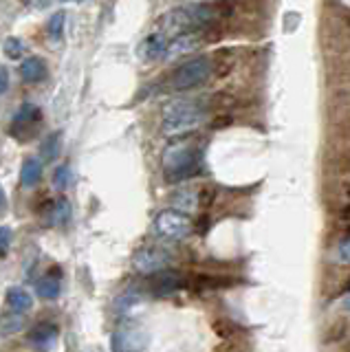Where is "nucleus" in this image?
<instances>
[{"instance_id":"1","label":"nucleus","mask_w":350,"mask_h":352,"mask_svg":"<svg viewBox=\"0 0 350 352\" xmlns=\"http://www.w3.org/2000/svg\"><path fill=\"white\" fill-rule=\"evenodd\" d=\"M205 110L196 106L192 99H179L172 102L163 110V124L161 132L170 139H183L192 135L205 124Z\"/></svg>"},{"instance_id":"2","label":"nucleus","mask_w":350,"mask_h":352,"mask_svg":"<svg viewBox=\"0 0 350 352\" xmlns=\"http://www.w3.org/2000/svg\"><path fill=\"white\" fill-rule=\"evenodd\" d=\"M214 20V9L207 7L205 3H196V5H185V7H177L170 9L166 16L159 20L161 25V33H185L192 29H201L207 22Z\"/></svg>"},{"instance_id":"3","label":"nucleus","mask_w":350,"mask_h":352,"mask_svg":"<svg viewBox=\"0 0 350 352\" xmlns=\"http://www.w3.org/2000/svg\"><path fill=\"white\" fill-rule=\"evenodd\" d=\"M199 168V150L190 141H174L172 146L163 152V170H166L168 181H183L192 176Z\"/></svg>"},{"instance_id":"4","label":"nucleus","mask_w":350,"mask_h":352,"mask_svg":"<svg viewBox=\"0 0 350 352\" xmlns=\"http://www.w3.org/2000/svg\"><path fill=\"white\" fill-rule=\"evenodd\" d=\"M152 229L163 240H183L192 234L194 225L188 214H181L177 209H163V212L157 214Z\"/></svg>"},{"instance_id":"5","label":"nucleus","mask_w":350,"mask_h":352,"mask_svg":"<svg viewBox=\"0 0 350 352\" xmlns=\"http://www.w3.org/2000/svg\"><path fill=\"white\" fill-rule=\"evenodd\" d=\"M210 75H212L210 58H194L190 62L181 64L179 69L172 73L170 86L174 91H190V88L201 86Z\"/></svg>"},{"instance_id":"6","label":"nucleus","mask_w":350,"mask_h":352,"mask_svg":"<svg viewBox=\"0 0 350 352\" xmlns=\"http://www.w3.org/2000/svg\"><path fill=\"white\" fill-rule=\"evenodd\" d=\"M148 346H150L148 333L139 324H133V322H126L119 326L111 339L113 352H148Z\"/></svg>"},{"instance_id":"7","label":"nucleus","mask_w":350,"mask_h":352,"mask_svg":"<svg viewBox=\"0 0 350 352\" xmlns=\"http://www.w3.org/2000/svg\"><path fill=\"white\" fill-rule=\"evenodd\" d=\"M172 256L168 249L161 247H141L133 256V269L139 275H155L163 269H168Z\"/></svg>"},{"instance_id":"8","label":"nucleus","mask_w":350,"mask_h":352,"mask_svg":"<svg viewBox=\"0 0 350 352\" xmlns=\"http://www.w3.org/2000/svg\"><path fill=\"white\" fill-rule=\"evenodd\" d=\"M201 33L196 31H185V33H177L170 42H166V51H163V58H181V55H188L192 51H196L201 47Z\"/></svg>"},{"instance_id":"9","label":"nucleus","mask_w":350,"mask_h":352,"mask_svg":"<svg viewBox=\"0 0 350 352\" xmlns=\"http://www.w3.org/2000/svg\"><path fill=\"white\" fill-rule=\"evenodd\" d=\"M40 117H42V110L34 104H23L18 108V113L14 115V124H12V135L20 137H27L31 130H34L40 124Z\"/></svg>"},{"instance_id":"10","label":"nucleus","mask_w":350,"mask_h":352,"mask_svg":"<svg viewBox=\"0 0 350 352\" xmlns=\"http://www.w3.org/2000/svg\"><path fill=\"white\" fill-rule=\"evenodd\" d=\"M18 71H20V80L27 84H38L42 80H47V75H49L47 62L38 58V55H31V58L20 62Z\"/></svg>"},{"instance_id":"11","label":"nucleus","mask_w":350,"mask_h":352,"mask_svg":"<svg viewBox=\"0 0 350 352\" xmlns=\"http://www.w3.org/2000/svg\"><path fill=\"white\" fill-rule=\"evenodd\" d=\"M58 326L53 324V322H40L38 326L31 328V333H29V341L34 346L38 348H49L51 344H56V339H58Z\"/></svg>"},{"instance_id":"12","label":"nucleus","mask_w":350,"mask_h":352,"mask_svg":"<svg viewBox=\"0 0 350 352\" xmlns=\"http://www.w3.org/2000/svg\"><path fill=\"white\" fill-rule=\"evenodd\" d=\"M150 278H152V293H155V295H170L181 286L179 275L174 271H168V269L150 275Z\"/></svg>"},{"instance_id":"13","label":"nucleus","mask_w":350,"mask_h":352,"mask_svg":"<svg viewBox=\"0 0 350 352\" xmlns=\"http://www.w3.org/2000/svg\"><path fill=\"white\" fill-rule=\"evenodd\" d=\"M166 51V38H163V33H150V36L139 44V58L146 60V62H152L163 55Z\"/></svg>"},{"instance_id":"14","label":"nucleus","mask_w":350,"mask_h":352,"mask_svg":"<svg viewBox=\"0 0 350 352\" xmlns=\"http://www.w3.org/2000/svg\"><path fill=\"white\" fill-rule=\"evenodd\" d=\"M170 203L181 214H194L201 205V198H199V192H194V190H177L170 196Z\"/></svg>"},{"instance_id":"15","label":"nucleus","mask_w":350,"mask_h":352,"mask_svg":"<svg viewBox=\"0 0 350 352\" xmlns=\"http://www.w3.org/2000/svg\"><path fill=\"white\" fill-rule=\"evenodd\" d=\"M42 179V161L36 157H27L20 165V185L36 187Z\"/></svg>"},{"instance_id":"16","label":"nucleus","mask_w":350,"mask_h":352,"mask_svg":"<svg viewBox=\"0 0 350 352\" xmlns=\"http://www.w3.org/2000/svg\"><path fill=\"white\" fill-rule=\"evenodd\" d=\"M5 300L14 313H27V311H31V306H34V297H31L23 286H12V289L7 291Z\"/></svg>"},{"instance_id":"17","label":"nucleus","mask_w":350,"mask_h":352,"mask_svg":"<svg viewBox=\"0 0 350 352\" xmlns=\"http://www.w3.org/2000/svg\"><path fill=\"white\" fill-rule=\"evenodd\" d=\"M27 319H25V313H14L12 315H3L0 317V339H9L18 335L20 330L25 328Z\"/></svg>"},{"instance_id":"18","label":"nucleus","mask_w":350,"mask_h":352,"mask_svg":"<svg viewBox=\"0 0 350 352\" xmlns=\"http://www.w3.org/2000/svg\"><path fill=\"white\" fill-rule=\"evenodd\" d=\"M36 293L40 300H56L60 295V280L53 278V275H45L36 282Z\"/></svg>"},{"instance_id":"19","label":"nucleus","mask_w":350,"mask_h":352,"mask_svg":"<svg viewBox=\"0 0 350 352\" xmlns=\"http://www.w3.org/2000/svg\"><path fill=\"white\" fill-rule=\"evenodd\" d=\"M60 132H51L40 143V154H42V161H53L60 154Z\"/></svg>"},{"instance_id":"20","label":"nucleus","mask_w":350,"mask_h":352,"mask_svg":"<svg viewBox=\"0 0 350 352\" xmlns=\"http://www.w3.org/2000/svg\"><path fill=\"white\" fill-rule=\"evenodd\" d=\"M69 218H71V205H69L67 198H60V201H56V205H53V209H51V225L62 227V225L69 223Z\"/></svg>"},{"instance_id":"21","label":"nucleus","mask_w":350,"mask_h":352,"mask_svg":"<svg viewBox=\"0 0 350 352\" xmlns=\"http://www.w3.org/2000/svg\"><path fill=\"white\" fill-rule=\"evenodd\" d=\"M64 22H67L64 11H56V14H53L47 20V36L51 40H62V36H64Z\"/></svg>"},{"instance_id":"22","label":"nucleus","mask_w":350,"mask_h":352,"mask_svg":"<svg viewBox=\"0 0 350 352\" xmlns=\"http://www.w3.org/2000/svg\"><path fill=\"white\" fill-rule=\"evenodd\" d=\"M53 185H56V190L64 192L67 187L71 185V168L69 163H60L56 172H53Z\"/></svg>"},{"instance_id":"23","label":"nucleus","mask_w":350,"mask_h":352,"mask_svg":"<svg viewBox=\"0 0 350 352\" xmlns=\"http://www.w3.org/2000/svg\"><path fill=\"white\" fill-rule=\"evenodd\" d=\"M3 49H5V55L9 60H20V58H23V53H25V44H23V40H18V38H7L5 44H3Z\"/></svg>"},{"instance_id":"24","label":"nucleus","mask_w":350,"mask_h":352,"mask_svg":"<svg viewBox=\"0 0 350 352\" xmlns=\"http://www.w3.org/2000/svg\"><path fill=\"white\" fill-rule=\"evenodd\" d=\"M9 247H12V229L0 227V256H5Z\"/></svg>"},{"instance_id":"25","label":"nucleus","mask_w":350,"mask_h":352,"mask_svg":"<svg viewBox=\"0 0 350 352\" xmlns=\"http://www.w3.org/2000/svg\"><path fill=\"white\" fill-rule=\"evenodd\" d=\"M348 249H350V240H348V238H342V240H339L337 251H339V262H342V264H348V260H350Z\"/></svg>"},{"instance_id":"26","label":"nucleus","mask_w":350,"mask_h":352,"mask_svg":"<svg viewBox=\"0 0 350 352\" xmlns=\"http://www.w3.org/2000/svg\"><path fill=\"white\" fill-rule=\"evenodd\" d=\"M9 91V71L7 66L0 64V95H5Z\"/></svg>"},{"instance_id":"27","label":"nucleus","mask_w":350,"mask_h":352,"mask_svg":"<svg viewBox=\"0 0 350 352\" xmlns=\"http://www.w3.org/2000/svg\"><path fill=\"white\" fill-rule=\"evenodd\" d=\"M5 201H7L5 192H3V187H0V209H5Z\"/></svg>"},{"instance_id":"28","label":"nucleus","mask_w":350,"mask_h":352,"mask_svg":"<svg viewBox=\"0 0 350 352\" xmlns=\"http://www.w3.org/2000/svg\"><path fill=\"white\" fill-rule=\"evenodd\" d=\"M196 3H205V0H196Z\"/></svg>"}]
</instances>
